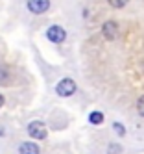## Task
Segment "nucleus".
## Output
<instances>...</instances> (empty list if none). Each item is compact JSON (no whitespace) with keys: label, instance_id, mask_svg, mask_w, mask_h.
<instances>
[{"label":"nucleus","instance_id":"nucleus-10","mask_svg":"<svg viewBox=\"0 0 144 154\" xmlns=\"http://www.w3.org/2000/svg\"><path fill=\"white\" fill-rule=\"evenodd\" d=\"M113 128H115V132H118V136H124V134H126L124 126H122L120 123H115V125H113Z\"/></svg>","mask_w":144,"mask_h":154},{"label":"nucleus","instance_id":"nucleus-1","mask_svg":"<svg viewBox=\"0 0 144 154\" xmlns=\"http://www.w3.org/2000/svg\"><path fill=\"white\" fill-rule=\"evenodd\" d=\"M28 134L33 137V139H44L46 137V126H44L41 121H33V123L28 125Z\"/></svg>","mask_w":144,"mask_h":154},{"label":"nucleus","instance_id":"nucleus-9","mask_svg":"<svg viewBox=\"0 0 144 154\" xmlns=\"http://www.w3.org/2000/svg\"><path fill=\"white\" fill-rule=\"evenodd\" d=\"M137 109H139V113L144 117V95L139 98V102H137Z\"/></svg>","mask_w":144,"mask_h":154},{"label":"nucleus","instance_id":"nucleus-12","mask_svg":"<svg viewBox=\"0 0 144 154\" xmlns=\"http://www.w3.org/2000/svg\"><path fill=\"white\" fill-rule=\"evenodd\" d=\"M2 104H4V97L0 95V108H2Z\"/></svg>","mask_w":144,"mask_h":154},{"label":"nucleus","instance_id":"nucleus-6","mask_svg":"<svg viewBox=\"0 0 144 154\" xmlns=\"http://www.w3.org/2000/svg\"><path fill=\"white\" fill-rule=\"evenodd\" d=\"M19 154H39V147L31 141H26L19 147Z\"/></svg>","mask_w":144,"mask_h":154},{"label":"nucleus","instance_id":"nucleus-13","mask_svg":"<svg viewBox=\"0 0 144 154\" xmlns=\"http://www.w3.org/2000/svg\"><path fill=\"white\" fill-rule=\"evenodd\" d=\"M0 136H4V132H2V130H0Z\"/></svg>","mask_w":144,"mask_h":154},{"label":"nucleus","instance_id":"nucleus-8","mask_svg":"<svg viewBox=\"0 0 144 154\" xmlns=\"http://www.w3.org/2000/svg\"><path fill=\"white\" fill-rule=\"evenodd\" d=\"M109 4L113 8H124L128 4V0H109Z\"/></svg>","mask_w":144,"mask_h":154},{"label":"nucleus","instance_id":"nucleus-7","mask_svg":"<svg viewBox=\"0 0 144 154\" xmlns=\"http://www.w3.org/2000/svg\"><path fill=\"white\" fill-rule=\"evenodd\" d=\"M89 121H91L93 125H102L104 123V113L102 112H93L89 115Z\"/></svg>","mask_w":144,"mask_h":154},{"label":"nucleus","instance_id":"nucleus-11","mask_svg":"<svg viewBox=\"0 0 144 154\" xmlns=\"http://www.w3.org/2000/svg\"><path fill=\"white\" fill-rule=\"evenodd\" d=\"M109 154H120V147L115 145V143H111L109 145Z\"/></svg>","mask_w":144,"mask_h":154},{"label":"nucleus","instance_id":"nucleus-2","mask_svg":"<svg viewBox=\"0 0 144 154\" xmlns=\"http://www.w3.org/2000/svg\"><path fill=\"white\" fill-rule=\"evenodd\" d=\"M55 91H57V95H61V97H70L76 91V82L70 80V78H65V80H61L57 84Z\"/></svg>","mask_w":144,"mask_h":154},{"label":"nucleus","instance_id":"nucleus-3","mask_svg":"<svg viewBox=\"0 0 144 154\" xmlns=\"http://www.w3.org/2000/svg\"><path fill=\"white\" fill-rule=\"evenodd\" d=\"M48 8H50V0H28V9L35 15L48 11Z\"/></svg>","mask_w":144,"mask_h":154},{"label":"nucleus","instance_id":"nucleus-5","mask_svg":"<svg viewBox=\"0 0 144 154\" xmlns=\"http://www.w3.org/2000/svg\"><path fill=\"white\" fill-rule=\"evenodd\" d=\"M102 34H104V37H105L107 41H113V39L116 37V34H118L116 23H113V20H107V23L102 26Z\"/></svg>","mask_w":144,"mask_h":154},{"label":"nucleus","instance_id":"nucleus-4","mask_svg":"<svg viewBox=\"0 0 144 154\" xmlns=\"http://www.w3.org/2000/svg\"><path fill=\"white\" fill-rule=\"evenodd\" d=\"M46 37L52 41V43H63L65 41V37H66V34H65V30L61 28V26H50L48 28V32H46Z\"/></svg>","mask_w":144,"mask_h":154}]
</instances>
